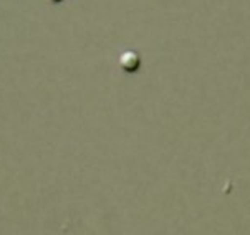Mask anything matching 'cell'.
<instances>
[{"label":"cell","instance_id":"1","mask_svg":"<svg viewBox=\"0 0 250 235\" xmlns=\"http://www.w3.org/2000/svg\"><path fill=\"white\" fill-rule=\"evenodd\" d=\"M141 66V57L136 52H123L120 57V68L123 71H128V73H134V71L139 70Z\"/></svg>","mask_w":250,"mask_h":235},{"label":"cell","instance_id":"2","mask_svg":"<svg viewBox=\"0 0 250 235\" xmlns=\"http://www.w3.org/2000/svg\"><path fill=\"white\" fill-rule=\"evenodd\" d=\"M50 2H52V3H62L63 0H50Z\"/></svg>","mask_w":250,"mask_h":235}]
</instances>
